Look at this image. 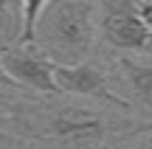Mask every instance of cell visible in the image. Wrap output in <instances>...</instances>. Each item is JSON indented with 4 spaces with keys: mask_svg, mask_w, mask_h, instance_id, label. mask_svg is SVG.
<instances>
[{
    "mask_svg": "<svg viewBox=\"0 0 152 149\" xmlns=\"http://www.w3.org/2000/svg\"><path fill=\"white\" fill-rule=\"evenodd\" d=\"M56 87L59 93H71V96H85V99H96L102 104H110L121 113H132V101L121 99L113 87H110V76L107 68L102 62L85 59L79 65H56L54 71Z\"/></svg>",
    "mask_w": 152,
    "mask_h": 149,
    "instance_id": "cell-5",
    "label": "cell"
},
{
    "mask_svg": "<svg viewBox=\"0 0 152 149\" xmlns=\"http://www.w3.org/2000/svg\"><path fill=\"white\" fill-rule=\"evenodd\" d=\"M132 149H152V132L147 135V138H144L141 141V144H135V146H132Z\"/></svg>",
    "mask_w": 152,
    "mask_h": 149,
    "instance_id": "cell-10",
    "label": "cell"
},
{
    "mask_svg": "<svg viewBox=\"0 0 152 149\" xmlns=\"http://www.w3.org/2000/svg\"><path fill=\"white\" fill-rule=\"evenodd\" d=\"M99 3L48 0L37 23V45L54 65H79L96 42Z\"/></svg>",
    "mask_w": 152,
    "mask_h": 149,
    "instance_id": "cell-2",
    "label": "cell"
},
{
    "mask_svg": "<svg viewBox=\"0 0 152 149\" xmlns=\"http://www.w3.org/2000/svg\"><path fill=\"white\" fill-rule=\"evenodd\" d=\"M0 149H31V146H26V144H23L20 138H14L11 144H6V146H0Z\"/></svg>",
    "mask_w": 152,
    "mask_h": 149,
    "instance_id": "cell-9",
    "label": "cell"
},
{
    "mask_svg": "<svg viewBox=\"0 0 152 149\" xmlns=\"http://www.w3.org/2000/svg\"><path fill=\"white\" fill-rule=\"evenodd\" d=\"M99 34L115 51L152 54V28L144 20L141 6L132 0L99 3Z\"/></svg>",
    "mask_w": 152,
    "mask_h": 149,
    "instance_id": "cell-3",
    "label": "cell"
},
{
    "mask_svg": "<svg viewBox=\"0 0 152 149\" xmlns=\"http://www.w3.org/2000/svg\"><path fill=\"white\" fill-rule=\"evenodd\" d=\"M118 68L124 73V79L132 84L138 101L152 113V62H138V59H130V56H121Z\"/></svg>",
    "mask_w": 152,
    "mask_h": 149,
    "instance_id": "cell-6",
    "label": "cell"
},
{
    "mask_svg": "<svg viewBox=\"0 0 152 149\" xmlns=\"http://www.w3.org/2000/svg\"><path fill=\"white\" fill-rule=\"evenodd\" d=\"M0 87H17V84H14V82H11V79H9V76H6V73H3V71H0Z\"/></svg>",
    "mask_w": 152,
    "mask_h": 149,
    "instance_id": "cell-11",
    "label": "cell"
},
{
    "mask_svg": "<svg viewBox=\"0 0 152 149\" xmlns=\"http://www.w3.org/2000/svg\"><path fill=\"white\" fill-rule=\"evenodd\" d=\"M0 71L17 84L42 96H59L54 71L56 65L37 45H0Z\"/></svg>",
    "mask_w": 152,
    "mask_h": 149,
    "instance_id": "cell-4",
    "label": "cell"
},
{
    "mask_svg": "<svg viewBox=\"0 0 152 149\" xmlns=\"http://www.w3.org/2000/svg\"><path fill=\"white\" fill-rule=\"evenodd\" d=\"M45 0H31V3H20V17H23V31L17 34L14 45H37V23L42 14Z\"/></svg>",
    "mask_w": 152,
    "mask_h": 149,
    "instance_id": "cell-7",
    "label": "cell"
},
{
    "mask_svg": "<svg viewBox=\"0 0 152 149\" xmlns=\"http://www.w3.org/2000/svg\"><path fill=\"white\" fill-rule=\"evenodd\" d=\"M0 45H3V42H0Z\"/></svg>",
    "mask_w": 152,
    "mask_h": 149,
    "instance_id": "cell-13",
    "label": "cell"
},
{
    "mask_svg": "<svg viewBox=\"0 0 152 149\" xmlns=\"http://www.w3.org/2000/svg\"><path fill=\"white\" fill-rule=\"evenodd\" d=\"M20 20V3H9V0H0V37L9 39L17 28Z\"/></svg>",
    "mask_w": 152,
    "mask_h": 149,
    "instance_id": "cell-8",
    "label": "cell"
},
{
    "mask_svg": "<svg viewBox=\"0 0 152 149\" xmlns=\"http://www.w3.org/2000/svg\"><path fill=\"white\" fill-rule=\"evenodd\" d=\"M17 135H9V132H3V129H0V146H6V144H11V141H14Z\"/></svg>",
    "mask_w": 152,
    "mask_h": 149,
    "instance_id": "cell-12",
    "label": "cell"
},
{
    "mask_svg": "<svg viewBox=\"0 0 152 149\" xmlns=\"http://www.w3.org/2000/svg\"><path fill=\"white\" fill-rule=\"evenodd\" d=\"M6 121L17 129V138L59 141L73 149H110L113 138L121 135H149L152 121H130L115 118L96 107H85L76 101H42L9 104Z\"/></svg>",
    "mask_w": 152,
    "mask_h": 149,
    "instance_id": "cell-1",
    "label": "cell"
}]
</instances>
